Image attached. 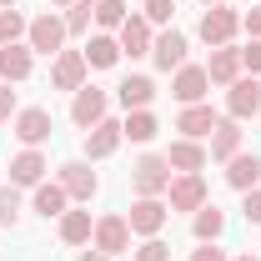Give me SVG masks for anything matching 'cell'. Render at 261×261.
<instances>
[{
    "label": "cell",
    "instance_id": "1",
    "mask_svg": "<svg viewBox=\"0 0 261 261\" xmlns=\"http://www.w3.org/2000/svg\"><path fill=\"white\" fill-rule=\"evenodd\" d=\"M25 45L35 56H61L65 50V15H35L25 25Z\"/></svg>",
    "mask_w": 261,
    "mask_h": 261
},
{
    "label": "cell",
    "instance_id": "2",
    "mask_svg": "<svg viewBox=\"0 0 261 261\" xmlns=\"http://www.w3.org/2000/svg\"><path fill=\"white\" fill-rule=\"evenodd\" d=\"M166 221H171V206H166L161 196H136V206H130V216H126L130 236H161Z\"/></svg>",
    "mask_w": 261,
    "mask_h": 261
},
{
    "label": "cell",
    "instance_id": "3",
    "mask_svg": "<svg viewBox=\"0 0 261 261\" xmlns=\"http://www.w3.org/2000/svg\"><path fill=\"white\" fill-rule=\"evenodd\" d=\"M171 161L166 156H141V161L130 166V186H136V196H161L166 186H171Z\"/></svg>",
    "mask_w": 261,
    "mask_h": 261
},
{
    "label": "cell",
    "instance_id": "4",
    "mask_svg": "<svg viewBox=\"0 0 261 261\" xmlns=\"http://www.w3.org/2000/svg\"><path fill=\"white\" fill-rule=\"evenodd\" d=\"M241 31V15L231 10V5H206V15H201V40L216 50V45H231V35Z\"/></svg>",
    "mask_w": 261,
    "mask_h": 261
},
{
    "label": "cell",
    "instance_id": "5",
    "mask_svg": "<svg viewBox=\"0 0 261 261\" xmlns=\"http://www.w3.org/2000/svg\"><path fill=\"white\" fill-rule=\"evenodd\" d=\"M166 206H171V211H201V206H206V181H201V171L171 176V186H166Z\"/></svg>",
    "mask_w": 261,
    "mask_h": 261
},
{
    "label": "cell",
    "instance_id": "6",
    "mask_svg": "<svg viewBox=\"0 0 261 261\" xmlns=\"http://www.w3.org/2000/svg\"><path fill=\"white\" fill-rule=\"evenodd\" d=\"M86 50H61L56 61H50V86L56 91H81L86 86Z\"/></svg>",
    "mask_w": 261,
    "mask_h": 261
},
{
    "label": "cell",
    "instance_id": "7",
    "mask_svg": "<svg viewBox=\"0 0 261 261\" xmlns=\"http://www.w3.org/2000/svg\"><path fill=\"white\" fill-rule=\"evenodd\" d=\"M91 241H96L100 256H121V251H130V226H126V216H100L96 231H91Z\"/></svg>",
    "mask_w": 261,
    "mask_h": 261
},
{
    "label": "cell",
    "instance_id": "8",
    "mask_svg": "<svg viewBox=\"0 0 261 261\" xmlns=\"http://www.w3.org/2000/svg\"><path fill=\"white\" fill-rule=\"evenodd\" d=\"M211 91V75H206V65H181L176 70V81H171V96L181 100V106H201Z\"/></svg>",
    "mask_w": 261,
    "mask_h": 261
},
{
    "label": "cell",
    "instance_id": "9",
    "mask_svg": "<svg viewBox=\"0 0 261 261\" xmlns=\"http://www.w3.org/2000/svg\"><path fill=\"white\" fill-rule=\"evenodd\" d=\"M226 91H231V96H226L231 121H251V116L261 111V81H256V75H251V81H246V75H241V81H231Z\"/></svg>",
    "mask_w": 261,
    "mask_h": 261
},
{
    "label": "cell",
    "instance_id": "10",
    "mask_svg": "<svg viewBox=\"0 0 261 261\" xmlns=\"http://www.w3.org/2000/svg\"><path fill=\"white\" fill-rule=\"evenodd\" d=\"M106 106H111V100H106V91L81 86V91H75V100H70V121H75L81 130H91L96 121H106Z\"/></svg>",
    "mask_w": 261,
    "mask_h": 261
},
{
    "label": "cell",
    "instance_id": "11",
    "mask_svg": "<svg viewBox=\"0 0 261 261\" xmlns=\"http://www.w3.org/2000/svg\"><path fill=\"white\" fill-rule=\"evenodd\" d=\"M121 141H126L121 121H111V116H106V121H96V126L86 130V161H106V156H111Z\"/></svg>",
    "mask_w": 261,
    "mask_h": 261
},
{
    "label": "cell",
    "instance_id": "12",
    "mask_svg": "<svg viewBox=\"0 0 261 261\" xmlns=\"http://www.w3.org/2000/svg\"><path fill=\"white\" fill-rule=\"evenodd\" d=\"M61 186H65V196H70V201H91V196L100 191L96 171H91L86 161H65V166H61Z\"/></svg>",
    "mask_w": 261,
    "mask_h": 261
},
{
    "label": "cell",
    "instance_id": "13",
    "mask_svg": "<svg viewBox=\"0 0 261 261\" xmlns=\"http://www.w3.org/2000/svg\"><path fill=\"white\" fill-rule=\"evenodd\" d=\"M151 61L161 65V70H181V65H186V35L181 31H161L151 40Z\"/></svg>",
    "mask_w": 261,
    "mask_h": 261
},
{
    "label": "cell",
    "instance_id": "14",
    "mask_svg": "<svg viewBox=\"0 0 261 261\" xmlns=\"http://www.w3.org/2000/svg\"><path fill=\"white\" fill-rule=\"evenodd\" d=\"M31 65H35V50H31V45H20V40H15V45H0V81H5V86L25 81Z\"/></svg>",
    "mask_w": 261,
    "mask_h": 261
},
{
    "label": "cell",
    "instance_id": "15",
    "mask_svg": "<svg viewBox=\"0 0 261 261\" xmlns=\"http://www.w3.org/2000/svg\"><path fill=\"white\" fill-rule=\"evenodd\" d=\"M151 40H156L151 20L146 15H126V25H121V56H130V61L136 56H151Z\"/></svg>",
    "mask_w": 261,
    "mask_h": 261
},
{
    "label": "cell",
    "instance_id": "16",
    "mask_svg": "<svg viewBox=\"0 0 261 261\" xmlns=\"http://www.w3.org/2000/svg\"><path fill=\"white\" fill-rule=\"evenodd\" d=\"M45 171H50L45 156H40L35 146H25V151L10 161V186H40V181H45Z\"/></svg>",
    "mask_w": 261,
    "mask_h": 261
},
{
    "label": "cell",
    "instance_id": "17",
    "mask_svg": "<svg viewBox=\"0 0 261 261\" xmlns=\"http://www.w3.org/2000/svg\"><path fill=\"white\" fill-rule=\"evenodd\" d=\"M261 181V156L256 151H236L226 161V186H236V191H251Z\"/></svg>",
    "mask_w": 261,
    "mask_h": 261
},
{
    "label": "cell",
    "instance_id": "18",
    "mask_svg": "<svg viewBox=\"0 0 261 261\" xmlns=\"http://www.w3.org/2000/svg\"><path fill=\"white\" fill-rule=\"evenodd\" d=\"M206 75H211V86H231V81H241V50H236V45H216Z\"/></svg>",
    "mask_w": 261,
    "mask_h": 261
},
{
    "label": "cell",
    "instance_id": "19",
    "mask_svg": "<svg viewBox=\"0 0 261 261\" xmlns=\"http://www.w3.org/2000/svg\"><path fill=\"white\" fill-rule=\"evenodd\" d=\"M216 121H221V116H216L211 106H186V111L176 116V130H181L186 141H201V136H211V130H216Z\"/></svg>",
    "mask_w": 261,
    "mask_h": 261
},
{
    "label": "cell",
    "instance_id": "20",
    "mask_svg": "<svg viewBox=\"0 0 261 261\" xmlns=\"http://www.w3.org/2000/svg\"><path fill=\"white\" fill-rule=\"evenodd\" d=\"M15 136H20L25 146L50 141V111H40V106H31V111H15Z\"/></svg>",
    "mask_w": 261,
    "mask_h": 261
},
{
    "label": "cell",
    "instance_id": "21",
    "mask_svg": "<svg viewBox=\"0 0 261 261\" xmlns=\"http://www.w3.org/2000/svg\"><path fill=\"white\" fill-rule=\"evenodd\" d=\"M116 96H121L126 111H146V106L156 100V81H151V75H126V81L116 86Z\"/></svg>",
    "mask_w": 261,
    "mask_h": 261
},
{
    "label": "cell",
    "instance_id": "22",
    "mask_svg": "<svg viewBox=\"0 0 261 261\" xmlns=\"http://www.w3.org/2000/svg\"><path fill=\"white\" fill-rule=\"evenodd\" d=\"M166 161H171V171H176V176H186V171H201V166H206V151H201L196 141H186V136H181V141H171Z\"/></svg>",
    "mask_w": 261,
    "mask_h": 261
},
{
    "label": "cell",
    "instance_id": "23",
    "mask_svg": "<svg viewBox=\"0 0 261 261\" xmlns=\"http://www.w3.org/2000/svg\"><path fill=\"white\" fill-rule=\"evenodd\" d=\"M236 151H241V121H216V130H211V156H216V161H231V156H236Z\"/></svg>",
    "mask_w": 261,
    "mask_h": 261
},
{
    "label": "cell",
    "instance_id": "24",
    "mask_svg": "<svg viewBox=\"0 0 261 261\" xmlns=\"http://www.w3.org/2000/svg\"><path fill=\"white\" fill-rule=\"evenodd\" d=\"M65 201H70V196H65L61 181H40V186H35V211H40L45 221H50V216H65Z\"/></svg>",
    "mask_w": 261,
    "mask_h": 261
},
{
    "label": "cell",
    "instance_id": "25",
    "mask_svg": "<svg viewBox=\"0 0 261 261\" xmlns=\"http://www.w3.org/2000/svg\"><path fill=\"white\" fill-rule=\"evenodd\" d=\"M91 231H96L91 211H65V216H61V241H65V246H86Z\"/></svg>",
    "mask_w": 261,
    "mask_h": 261
},
{
    "label": "cell",
    "instance_id": "26",
    "mask_svg": "<svg viewBox=\"0 0 261 261\" xmlns=\"http://www.w3.org/2000/svg\"><path fill=\"white\" fill-rule=\"evenodd\" d=\"M191 231H196V241H216V236H221V231H226V211H221V206H211V201H206V206H201V211H196V221H191Z\"/></svg>",
    "mask_w": 261,
    "mask_h": 261
},
{
    "label": "cell",
    "instance_id": "27",
    "mask_svg": "<svg viewBox=\"0 0 261 261\" xmlns=\"http://www.w3.org/2000/svg\"><path fill=\"white\" fill-rule=\"evenodd\" d=\"M121 130H126L136 146H146V141H156V130H161V126H156V116H151V106H146V111H126Z\"/></svg>",
    "mask_w": 261,
    "mask_h": 261
},
{
    "label": "cell",
    "instance_id": "28",
    "mask_svg": "<svg viewBox=\"0 0 261 261\" xmlns=\"http://www.w3.org/2000/svg\"><path fill=\"white\" fill-rule=\"evenodd\" d=\"M121 61V40H111V35H91V45H86V65H96V70H106V65Z\"/></svg>",
    "mask_w": 261,
    "mask_h": 261
},
{
    "label": "cell",
    "instance_id": "29",
    "mask_svg": "<svg viewBox=\"0 0 261 261\" xmlns=\"http://www.w3.org/2000/svg\"><path fill=\"white\" fill-rule=\"evenodd\" d=\"M91 20H96V0H75V5H65V35H86V31H91Z\"/></svg>",
    "mask_w": 261,
    "mask_h": 261
},
{
    "label": "cell",
    "instance_id": "30",
    "mask_svg": "<svg viewBox=\"0 0 261 261\" xmlns=\"http://www.w3.org/2000/svg\"><path fill=\"white\" fill-rule=\"evenodd\" d=\"M96 25L100 31H121L126 25V0H96Z\"/></svg>",
    "mask_w": 261,
    "mask_h": 261
},
{
    "label": "cell",
    "instance_id": "31",
    "mask_svg": "<svg viewBox=\"0 0 261 261\" xmlns=\"http://www.w3.org/2000/svg\"><path fill=\"white\" fill-rule=\"evenodd\" d=\"M25 25H31V20H25L20 10H0V45H15V40L25 35Z\"/></svg>",
    "mask_w": 261,
    "mask_h": 261
},
{
    "label": "cell",
    "instance_id": "32",
    "mask_svg": "<svg viewBox=\"0 0 261 261\" xmlns=\"http://www.w3.org/2000/svg\"><path fill=\"white\" fill-rule=\"evenodd\" d=\"M15 221H20V191L0 186V226H15Z\"/></svg>",
    "mask_w": 261,
    "mask_h": 261
},
{
    "label": "cell",
    "instance_id": "33",
    "mask_svg": "<svg viewBox=\"0 0 261 261\" xmlns=\"http://www.w3.org/2000/svg\"><path fill=\"white\" fill-rule=\"evenodd\" d=\"M136 261H171V246H166L161 236H146V241L136 246Z\"/></svg>",
    "mask_w": 261,
    "mask_h": 261
},
{
    "label": "cell",
    "instance_id": "34",
    "mask_svg": "<svg viewBox=\"0 0 261 261\" xmlns=\"http://www.w3.org/2000/svg\"><path fill=\"white\" fill-rule=\"evenodd\" d=\"M141 15H146L151 25H166V20L176 15V0H146V5H141Z\"/></svg>",
    "mask_w": 261,
    "mask_h": 261
},
{
    "label": "cell",
    "instance_id": "35",
    "mask_svg": "<svg viewBox=\"0 0 261 261\" xmlns=\"http://www.w3.org/2000/svg\"><path fill=\"white\" fill-rule=\"evenodd\" d=\"M246 201H241V211H246V221L251 226H261V186H251V191H241Z\"/></svg>",
    "mask_w": 261,
    "mask_h": 261
},
{
    "label": "cell",
    "instance_id": "36",
    "mask_svg": "<svg viewBox=\"0 0 261 261\" xmlns=\"http://www.w3.org/2000/svg\"><path fill=\"white\" fill-rule=\"evenodd\" d=\"M241 70H251V75H261V40H251V45L241 50Z\"/></svg>",
    "mask_w": 261,
    "mask_h": 261
},
{
    "label": "cell",
    "instance_id": "37",
    "mask_svg": "<svg viewBox=\"0 0 261 261\" xmlns=\"http://www.w3.org/2000/svg\"><path fill=\"white\" fill-rule=\"evenodd\" d=\"M191 261H226V251H221L216 241H201V246L191 251Z\"/></svg>",
    "mask_w": 261,
    "mask_h": 261
},
{
    "label": "cell",
    "instance_id": "38",
    "mask_svg": "<svg viewBox=\"0 0 261 261\" xmlns=\"http://www.w3.org/2000/svg\"><path fill=\"white\" fill-rule=\"evenodd\" d=\"M10 116H15V91L0 81V121H10Z\"/></svg>",
    "mask_w": 261,
    "mask_h": 261
},
{
    "label": "cell",
    "instance_id": "39",
    "mask_svg": "<svg viewBox=\"0 0 261 261\" xmlns=\"http://www.w3.org/2000/svg\"><path fill=\"white\" fill-rule=\"evenodd\" d=\"M241 25L251 31V40H261V5H256V10H246V15H241Z\"/></svg>",
    "mask_w": 261,
    "mask_h": 261
},
{
    "label": "cell",
    "instance_id": "40",
    "mask_svg": "<svg viewBox=\"0 0 261 261\" xmlns=\"http://www.w3.org/2000/svg\"><path fill=\"white\" fill-rule=\"evenodd\" d=\"M81 261H111V256H100V251H86V256H81Z\"/></svg>",
    "mask_w": 261,
    "mask_h": 261
},
{
    "label": "cell",
    "instance_id": "41",
    "mask_svg": "<svg viewBox=\"0 0 261 261\" xmlns=\"http://www.w3.org/2000/svg\"><path fill=\"white\" fill-rule=\"evenodd\" d=\"M236 261H261V256H251V251H241V256H236Z\"/></svg>",
    "mask_w": 261,
    "mask_h": 261
},
{
    "label": "cell",
    "instance_id": "42",
    "mask_svg": "<svg viewBox=\"0 0 261 261\" xmlns=\"http://www.w3.org/2000/svg\"><path fill=\"white\" fill-rule=\"evenodd\" d=\"M0 10H15V0H0Z\"/></svg>",
    "mask_w": 261,
    "mask_h": 261
},
{
    "label": "cell",
    "instance_id": "43",
    "mask_svg": "<svg viewBox=\"0 0 261 261\" xmlns=\"http://www.w3.org/2000/svg\"><path fill=\"white\" fill-rule=\"evenodd\" d=\"M50 5H75V0H50Z\"/></svg>",
    "mask_w": 261,
    "mask_h": 261
},
{
    "label": "cell",
    "instance_id": "44",
    "mask_svg": "<svg viewBox=\"0 0 261 261\" xmlns=\"http://www.w3.org/2000/svg\"><path fill=\"white\" fill-rule=\"evenodd\" d=\"M206 5H226V0H206Z\"/></svg>",
    "mask_w": 261,
    "mask_h": 261
}]
</instances>
